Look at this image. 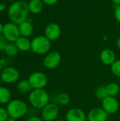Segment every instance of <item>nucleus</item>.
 I'll list each match as a JSON object with an SVG mask.
<instances>
[{
  "label": "nucleus",
  "mask_w": 120,
  "mask_h": 121,
  "mask_svg": "<svg viewBox=\"0 0 120 121\" xmlns=\"http://www.w3.org/2000/svg\"><path fill=\"white\" fill-rule=\"evenodd\" d=\"M30 11L28 4L24 1H15L8 8L7 13L11 22L17 25L27 21Z\"/></svg>",
  "instance_id": "1"
},
{
  "label": "nucleus",
  "mask_w": 120,
  "mask_h": 121,
  "mask_svg": "<svg viewBox=\"0 0 120 121\" xmlns=\"http://www.w3.org/2000/svg\"><path fill=\"white\" fill-rule=\"evenodd\" d=\"M50 95L44 89H33L28 94V101L35 108L42 109L50 103Z\"/></svg>",
  "instance_id": "2"
},
{
  "label": "nucleus",
  "mask_w": 120,
  "mask_h": 121,
  "mask_svg": "<svg viewBox=\"0 0 120 121\" xmlns=\"http://www.w3.org/2000/svg\"><path fill=\"white\" fill-rule=\"evenodd\" d=\"M6 109L10 118L18 120L26 115L28 107L25 101L20 99H13L11 100L7 104Z\"/></svg>",
  "instance_id": "3"
},
{
  "label": "nucleus",
  "mask_w": 120,
  "mask_h": 121,
  "mask_svg": "<svg viewBox=\"0 0 120 121\" xmlns=\"http://www.w3.org/2000/svg\"><path fill=\"white\" fill-rule=\"evenodd\" d=\"M51 41L45 35H38L31 40V51L37 55H46L51 49Z\"/></svg>",
  "instance_id": "4"
},
{
  "label": "nucleus",
  "mask_w": 120,
  "mask_h": 121,
  "mask_svg": "<svg viewBox=\"0 0 120 121\" xmlns=\"http://www.w3.org/2000/svg\"><path fill=\"white\" fill-rule=\"evenodd\" d=\"M28 81L33 89H44L47 86L48 83V78L43 72H34L28 76Z\"/></svg>",
  "instance_id": "5"
},
{
  "label": "nucleus",
  "mask_w": 120,
  "mask_h": 121,
  "mask_svg": "<svg viewBox=\"0 0 120 121\" xmlns=\"http://www.w3.org/2000/svg\"><path fill=\"white\" fill-rule=\"evenodd\" d=\"M3 35L8 43H15L21 37L18 25L11 21L5 23L4 25Z\"/></svg>",
  "instance_id": "6"
},
{
  "label": "nucleus",
  "mask_w": 120,
  "mask_h": 121,
  "mask_svg": "<svg viewBox=\"0 0 120 121\" xmlns=\"http://www.w3.org/2000/svg\"><path fill=\"white\" fill-rule=\"evenodd\" d=\"M20 78L19 71L13 67H7L2 69L0 73V79L5 84H13Z\"/></svg>",
  "instance_id": "7"
},
{
  "label": "nucleus",
  "mask_w": 120,
  "mask_h": 121,
  "mask_svg": "<svg viewBox=\"0 0 120 121\" xmlns=\"http://www.w3.org/2000/svg\"><path fill=\"white\" fill-rule=\"evenodd\" d=\"M61 60L62 56L59 52H49L47 54H46L42 60V65L49 69H54L60 65Z\"/></svg>",
  "instance_id": "8"
},
{
  "label": "nucleus",
  "mask_w": 120,
  "mask_h": 121,
  "mask_svg": "<svg viewBox=\"0 0 120 121\" xmlns=\"http://www.w3.org/2000/svg\"><path fill=\"white\" fill-rule=\"evenodd\" d=\"M59 115V107L57 104L49 103L41 109V118L44 121H54Z\"/></svg>",
  "instance_id": "9"
},
{
  "label": "nucleus",
  "mask_w": 120,
  "mask_h": 121,
  "mask_svg": "<svg viewBox=\"0 0 120 121\" xmlns=\"http://www.w3.org/2000/svg\"><path fill=\"white\" fill-rule=\"evenodd\" d=\"M102 108L108 114L116 113L120 108V103L115 97L107 96L101 101Z\"/></svg>",
  "instance_id": "10"
},
{
  "label": "nucleus",
  "mask_w": 120,
  "mask_h": 121,
  "mask_svg": "<svg viewBox=\"0 0 120 121\" xmlns=\"http://www.w3.org/2000/svg\"><path fill=\"white\" fill-rule=\"evenodd\" d=\"M61 28L56 23H50L45 28L44 35L51 42L57 40L61 35Z\"/></svg>",
  "instance_id": "11"
},
{
  "label": "nucleus",
  "mask_w": 120,
  "mask_h": 121,
  "mask_svg": "<svg viewBox=\"0 0 120 121\" xmlns=\"http://www.w3.org/2000/svg\"><path fill=\"white\" fill-rule=\"evenodd\" d=\"M66 121H86L87 116L79 108H72L66 113Z\"/></svg>",
  "instance_id": "12"
},
{
  "label": "nucleus",
  "mask_w": 120,
  "mask_h": 121,
  "mask_svg": "<svg viewBox=\"0 0 120 121\" xmlns=\"http://www.w3.org/2000/svg\"><path fill=\"white\" fill-rule=\"evenodd\" d=\"M109 115L102 108H94L87 114L88 121H106Z\"/></svg>",
  "instance_id": "13"
},
{
  "label": "nucleus",
  "mask_w": 120,
  "mask_h": 121,
  "mask_svg": "<svg viewBox=\"0 0 120 121\" xmlns=\"http://www.w3.org/2000/svg\"><path fill=\"white\" fill-rule=\"evenodd\" d=\"M100 59L103 64L111 66L116 60V55L111 49H105L100 54Z\"/></svg>",
  "instance_id": "14"
},
{
  "label": "nucleus",
  "mask_w": 120,
  "mask_h": 121,
  "mask_svg": "<svg viewBox=\"0 0 120 121\" xmlns=\"http://www.w3.org/2000/svg\"><path fill=\"white\" fill-rule=\"evenodd\" d=\"M18 28H19L21 36H23V37L29 38L33 35L34 31V28L32 23L28 21V20L19 24Z\"/></svg>",
  "instance_id": "15"
},
{
  "label": "nucleus",
  "mask_w": 120,
  "mask_h": 121,
  "mask_svg": "<svg viewBox=\"0 0 120 121\" xmlns=\"http://www.w3.org/2000/svg\"><path fill=\"white\" fill-rule=\"evenodd\" d=\"M15 44L19 51L27 52L31 50V40L27 37H19V38L15 42Z\"/></svg>",
  "instance_id": "16"
},
{
  "label": "nucleus",
  "mask_w": 120,
  "mask_h": 121,
  "mask_svg": "<svg viewBox=\"0 0 120 121\" xmlns=\"http://www.w3.org/2000/svg\"><path fill=\"white\" fill-rule=\"evenodd\" d=\"M28 4L30 12L33 14H38L43 9L44 4L42 0H30Z\"/></svg>",
  "instance_id": "17"
},
{
  "label": "nucleus",
  "mask_w": 120,
  "mask_h": 121,
  "mask_svg": "<svg viewBox=\"0 0 120 121\" xmlns=\"http://www.w3.org/2000/svg\"><path fill=\"white\" fill-rule=\"evenodd\" d=\"M16 89L17 91L22 94H25L28 93L29 94L33 90L28 79H21L18 81L16 85Z\"/></svg>",
  "instance_id": "18"
},
{
  "label": "nucleus",
  "mask_w": 120,
  "mask_h": 121,
  "mask_svg": "<svg viewBox=\"0 0 120 121\" xmlns=\"http://www.w3.org/2000/svg\"><path fill=\"white\" fill-rule=\"evenodd\" d=\"M11 100V91L4 86H0V104H8Z\"/></svg>",
  "instance_id": "19"
},
{
  "label": "nucleus",
  "mask_w": 120,
  "mask_h": 121,
  "mask_svg": "<svg viewBox=\"0 0 120 121\" xmlns=\"http://www.w3.org/2000/svg\"><path fill=\"white\" fill-rule=\"evenodd\" d=\"M106 92L108 96L115 97L119 94L120 91V87L119 84L115 82H111L105 86Z\"/></svg>",
  "instance_id": "20"
},
{
  "label": "nucleus",
  "mask_w": 120,
  "mask_h": 121,
  "mask_svg": "<svg viewBox=\"0 0 120 121\" xmlns=\"http://www.w3.org/2000/svg\"><path fill=\"white\" fill-rule=\"evenodd\" d=\"M18 51L19 50H18L17 46L16 45L15 43H8L4 50L6 55L10 57L16 56L18 54Z\"/></svg>",
  "instance_id": "21"
},
{
  "label": "nucleus",
  "mask_w": 120,
  "mask_h": 121,
  "mask_svg": "<svg viewBox=\"0 0 120 121\" xmlns=\"http://www.w3.org/2000/svg\"><path fill=\"white\" fill-rule=\"evenodd\" d=\"M57 102L62 106H66L71 101L70 96L66 93H60L57 96Z\"/></svg>",
  "instance_id": "22"
},
{
  "label": "nucleus",
  "mask_w": 120,
  "mask_h": 121,
  "mask_svg": "<svg viewBox=\"0 0 120 121\" xmlns=\"http://www.w3.org/2000/svg\"><path fill=\"white\" fill-rule=\"evenodd\" d=\"M95 96L100 99V100H103L104 99L105 97L108 96L107 92H106V89H105V86H98L95 92Z\"/></svg>",
  "instance_id": "23"
},
{
  "label": "nucleus",
  "mask_w": 120,
  "mask_h": 121,
  "mask_svg": "<svg viewBox=\"0 0 120 121\" xmlns=\"http://www.w3.org/2000/svg\"><path fill=\"white\" fill-rule=\"evenodd\" d=\"M112 73L117 77H120V60H116L115 62L110 66Z\"/></svg>",
  "instance_id": "24"
},
{
  "label": "nucleus",
  "mask_w": 120,
  "mask_h": 121,
  "mask_svg": "<svg viewBox=\"0 0 120 121\" xmlns=\"http://www.w3.org/2000/svg\"><path fill=\"white\" fill-rule=\"evenodd\" d=\"M9 118L6 108L0 106V121H6Z\"/></svg>",
  "instance_id": "25"
},
{
  "label": "nucleus",
  "mask_w": 120,
  "mask_h": 121,
  "mask_svg": "<svg viewBox=\"0 0 120 121\" xmlns=\"http://www.w3.org/2000/svg\"><path fill=\"white\" fill-rule=\"evenodd\" d=\"M8 42L4 36L3 34H0V51H4Z\"/></svg>",
  "instance_id": "26"
},
{
  "label": "nucleus",
  "mask_w": 120,
  "mask_h": 121,
  "mask_svg": "<svg viewBox=\"0 0 120 121\" xmlns=\"http://www.w3.org/2000/svg\"><path fill=\"white\" fill-rule=\"evenodd\" d=\"M114 15L116 21L120 23V5L116 6L114 11Z\"/></svg>",
  "instance_id": "27"
},
{
  "label": "nucleus",
  "mask_w": 120,
  "mask_h": 121,
  "mask_svg": "<svg viewBox=\"0 0 120 121\" xmlns=\"http://www.w3.org/2000/svg\"><path fill=\"white\" fill-rule=\"evenodd\" d=\"M59 0H42L44 4H46L47 6H53L56 4L58 2Z\"/></svg>",
  "instance_id": "28"
},
{
  "label": "nucleus",
  "mask_w": 120,
  "mask_h": 121,
  "mask_svg": "<svg viewBox=\"0 0 120 121\" xmlns=\"http://www.w3.org/2000/svg\"><path fill=\"white\" fill-rule=\"evenodd\" d=\"M25 121H44L42 119V118H40V117H38V116H31V117H30V118H28L27 120Z\"/></svg>",
  "instance_id": "29"
},
{
  "label": "nucleus",
  "mask_w": 120,
  "mask_h": 121,
  "mask_svg": "<svg viewBox=\"0 0 120 121\" xmlns=\"http://www.w3.org/2000/svg\"><path fill=\"white\" fill-rule=\"evenodd\" d=\"M6 9V4H4V3H0V11H4L5 9Z\"/></svg>",
  "instance_id": "30"
},
{
  "label": "nucleus",
  "mask_w": 120,
  "mask_h": 121,
  "mask_svg": "<svg viewBox=\"0 0 120 121\" xmlns=\"http://www.w3.org/2000/svg\"><path fill=\"white\" fill-rule=\"evenodd\" d=\"M111 1L115 6L120 5V0H111Z\"/></svg>",
  "instance_id": "31"
},
{
  "label": "nucleus",
  "mask_w": 120,
  "mask_h": 121,
  "mask_svg": "<svg viewBox=\"0 0 120 121\" xmlns=\"http://www.w3.org/2000/svg\"><path fill=\"white\" fill-rule=\"evenodd\" d=\"M4 25L2 23L0 22V34H3V30H4Z\"/></svg>",
  "instance_id": "32"
},
{
  "label": "nucleus",
  "mask_w": 120,
  "mask_h": 121,
  "mask_svg": "<svg viewBox=\"0 0 120 121\" xmlns=\"http://www.w3.org/2000/svg\"><path fill=\"white\" fill-rule=\"evenodd\" d=\"M116 45H117L118 49H120V37L117 38V40L116 41Z\"/></svg>",
  "instance_id": "33"
},
{
  "label": "nucleus",
  "mask_w": 120,
  "mask_h": 121,
  "mask_svg": "<svg viewBox=\"0 0 120 121\" xmlns=\"http://www.w3.org/2000/svg\"><path fill=\"white\" fill-rule=\"evenodd\" d=\"M0 63L4 67V65H5V64H6V60L4 59H0Z\"/></svg>",
  "instance_id": "34"
},
{
  "label": "nucleus",
  "mask_w": 120,
  "mask_h": 121,
  "mask_svg": "<svg viewBox=\"0 0 120 121\" xmlns=\"http://www.w3.org/2000/svg\"><path fill=\"white\" fill-rule=\"evenodd\" d=\"M6 121H17V120H16V119H14V118H10V117H9V118H8V119H7V120H6Z\"/></svg>",
  "instance_id": "35"
},
{
  "label": "nucleus",
  "mask_w": 120,
  "mask_h": 121,
  "mask_svg": "<svg viewBox=\"0 0 120 121\" xmlns=\"http://www.w3.org/2000/svg\"><path fill=\"white\" fill-rule=\"evenodd\" d=\"M4 68H3V66L1 65V63H0V73H1V72L2 71V69H3Z\"/></svg>",
  "instance_id": "36"
},
{
  "label": "nucleus",
  "mask_w": 120,
  "mask_h": 121,
  "mask_svg": "<svg viewBox=\"0 0 120 121\" xmlns=\"http://www.w3.org/2000/svg\"><path fill=\"white\" fill-rule=\"evenodd\" d=\"M56 121H65L64 120H63V119H61V118H59V119H57Z\"/></svg>",
  "instance_id": "37"
},
{
  "label": "nucleus",
  "mask_w": 120,
  "mask_h": 121,
  "mask_svg": "<svg viewBox=\"0 0 120 121\" xmlns=\"http://www.w3.org/2000/svg\"><path fill=\"white\" fill-rule=\"evenodd\" d=\"M8 1H13V2L15 1V0H8Z\"/></svg>",
  "instance_id": "38"
}]
</instances>
